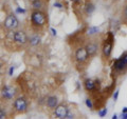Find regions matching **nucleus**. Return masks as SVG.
I'll return each mask as SVG.
<instances>
[{
	"label": "nucleus",
	"instance_id": "1",
	"mask_svg": "<svg viewBox=\"0 0 127 119\" xmlns=\"http://www.w3.org/2000/svg\"><path fill=\"white\" fill-rule=\"evenodd\" d=\"M6 41L9 43H13L18 46H25L27 43H29V37L25 31H10L6 34Z\"/></svg>",
	"mask_w": 127,
	"mask_h": 119
},
{
	"label": "nucleus",
	"instance_id": "2",
	"mask_svg": "<svg viewBox=\"0 0 127 119\" xmlns=\"http://www.w3.org/2000/svg\"><path fill=\"white\" fill-rule=\"evenodd\" d=\"M47 15L40 10H34L31 14V24L36 31L41 30L47 24Z\"/></svg>",
	"mask_w": 127,
	"mask_h": 119
},
{
	"label": "nucleus",
	"instance_id": "3",
	"mask_svg": "<svg viewBox=\"0 0 127 119\" xmlns=\"http://www.w3.org/2000/svg\"><path fill=\"white\" fill-rule=\"evenodd\" d=\"M113 42H114V36L112 32H109L108 34V38L105 40L104 44H103V49H102V53H103V57L105 59H108L112 52V46H113Z\"/></svg>",
	"mask_w": 127,
	"mask_h": 119
},
{
	"label": "nucleus",
	"instance_id": "4",
	"mask_svg": "<svg viewBox=\"0 0 127 119\" xmlns=\"http://www.w3.org/2000/svg\"><path fill=\"white\" fill-rule=\"evenodd\" d=\"M113 70L117 73H125L127 71V52H124L113 63Z\"/></svg>",
	"mask_w": 127,
	"mask_h": 119
},
{
	"label": "nucleus",
	"instance_id": "5",
	"mask_svg": "<svg viewBox=\"0 0 127 119\" xmlns=\"http://www.w3.org/2000/svg\"><path fill=\"white\" fill-rule=\"evenodd\" d=\"M3 25H4V27L6 30L13 31V30H16L19 26V21L14 14H10V15L6 16L5 20L3 22Z\"/></svg>",
	"mask_w": 127,
	"mask_h": 119
},
{
	"label": "nucleus",
	"instance_id": "6",
	"mask_svg": "<svg viewBox=\"0 0 127 119\" xmlns=\"http://www.w3.org/2000/svg\"><path fill=\"white\" fill-rule=\"evenodd\" d=\"M89 55L87 53V51L85 47H77L76 51H75V60L77 61V63L79 64H83V63H86L88 61Z\"/></svg>",
	"mask_w": 127,
	"mask_h": 119
},
{
	"label": "nucleus",
	"instance_id": "7",
	"mask_svg": "<svg viewBox=\"0 0 127 119\" xmlns=\"http://www.w3.org/2000/svg\"><path fill=\"white\" fill-rule=\"evenodd\" d=\"M28 108V102L25 97H18L14 101V109L17 113H25Z\"/></svg>",
	"mask_w": 127,
	"mask_h": 119
},
{
	"label": "nucleus",
	"instance_id": "8",
	"mask_svg": "<svg viewBox=\"0 0 127 119\" xmlns=\"http://www.w3.org/2000/svg\"><path fill=\"white\" fill-rule=\"evenodd\" d=\"M15 95H16V90L14 88H12V86L5 85L1 90V97L4 100H11V99H13L15 97Z\"/></svg>",
	"mask_w": 127,
	"mask_h": 119
},
{
	"label": "nucleus",
	"instance_id": "9",
	"mask_svg": "<svg viewBox=\"0 0 127 119\" xmlns=\"http://www.w3.org/2000/svg\"><path fill=\"white\" fill-rule=\"evenodd\" d=\"M100 80H92V79H86L84 81V86L87 92H92L96 91L100 88Z\"/></svg>",
	"mask_w": 127,
	"mask_h": 119
},
{
	"label": "nucleus",
	"instance_id": "10",
	"mask_svg": "<svg viewBox=\"0 0 127 119\" xmlns=\"http://www.w3.org/2000/svg\"><path fill=\"white\" fill-rule=\"evenodd\" d=\"M85 49L87 51V53H88L89 57H94L98 51V44L94 40H90L89 42H87Z\"/></svg>",
	"mask_w": 127,
	"mask_h": 119
},
{
	"label": "nucleus",
	"instance_id": "11",
	"mask_svg": "<svg viewBox=\"0 0 127 119\" xmlns=\"http://www.w3.org/2000/svg\"><path fill=\"white\" fill-rule=\"evenodd\" d=\"M69 113V109L67 105H57L56 108L54 109V116L56 118H66V116Z\"/></svg>",
	"mask_w": 127,
	"mask_h": 119
},
{
	"label": "nucleus",
	"instance_id": "12",
	"mask_svg": "<svg viewBox=\"0 0 127 119\" xmlns=\"http://www.w3.org/2000/svg\"><path fill=\"white\" fill-rule=\"evenodd\" d=\"M46 104L49 109H55L58 105V99L56 96H49L46 100Z\"/></svg>",
	"mask_w": 127,
	"mask_h": 119
},
{
	"label": "nucleus",
	"instance_id": "13",
	"mask_svg": "<svg viewBox=\"0 0 127 119\" xmlns=\"http://www.w3.org/2000/svg\"><path fill=\"white\" fill-rule=\"evenodd\" d=\"M40 41H41V37H40V35H38V34H33L29 38V44L32 46L38 45L39 43H40Z\"/></svg>",
	"mask_w": 127,
	"mask_h": 119
},
{
	"label": "nucleus",
	"instance_id": "14",
	"mask_svg": "<svg viewBox=\"0 0 127 119\" xmlns=\"http://www.w3.org/2000/svg\"><path fill=\"white\" fill-rule=\"evenodd\" d=\"M95 10V5L93 4L92 2H87L85 5V12L87 15H91Z\"/></svg>",
	"mask_w": 127,
	"mask_h": 119
},
{
	"label": "nucleus",
	"instance_id": "15",
	"mask_svg": "<svg viewBox=\"0 0 127 119\" xmlns=\"http://www.w3.org/2000/svg\"><path fill=\"white\" fill-rule=\"evenodd\" d=\"M31 5L34 10H40L42 7V1L41 0H31Z\"/></svg>",
	"mask_w": 127,
	"mask_h": 119
},
{
	"label": "nucleus",
	"instance_id": "16",
	"mask_svg": "<svg viewBox=\"0 0 127 119\" xmlns=\"http://www.w3.org/2000/svg\"><path fill=\"white\" fill-rule=\"evenodd\" d=\"M122 21L127 24V1L125 2L124 6H123V11H122Z\"/></svg>",
	"mask_w": 127,
	"mask_h": 119
},
{
	"label": "nucleus",
	"instance_id": "17",
	"mask_svg": "<svg viewBox=\"0 0 127 119\" xmlns=\"http://www.w3.org/2000/svg\"><path fill=\"white\" fill-rule=\"evenodd\" d=\"M97 33H98V27H96V26H91L88 30V35H94Z\"/></svg>",
	"mask_w": 127,
	"mask_h": 119
},
{
	"label": "nucleus",
	"instance_id": "18",
	"mask_svg": "<svg viewBox=\"0 0 127 119\" xmlns=\"http://www.w3.org/2000/svg\"><path fill=\"white\" fill-rule=\"evenodd\" d=\"M107 113H108V110H107L106 108H104L103 110L98 111V116H100V117H105L107 115Z\"/></svg>",
	"mask_w": 127,
	"mask_h": 119
},
{
	"label": "nucleus",
	"instance_id": "19",
	"mask_svg": "<svg viewBox=\"0 0 127 119\" xmlns=\"http://www.w3.org/2000/svg\"><path fill=\"white\" fill-rule=\"evenodd\" d=\"M85 103H86V105L88 106L89 109H93V103H92V100H91L90 98H87V99H86Z\"/></svg>",
	"mask_w": 127,
	"mask_h": 119
},
{
	"label": "nucleus",
	"instance_id": "20",
	"mask_svg": "<svg viewBox=\"0 0 127 119\" xmlns=\"http://www.w3.org/2000/svg\"><path fill=\"white\" fill-rule=\"evenodd\" d=\"M54 7H57V9H63V3H61V2H58V1H55L54 2Z\"/></svg>",
	"mask_w": 127,
	"mask_h": 119
},
{
	"label": "nucleus",
	"instance_id": "21",
	"mask_svg": "<svg viewBox=\"0 0 127 119\" xmlns=\"http://www.w3.org/2000/svg\"><path fill=\"white\" fill-rule=\"evenodd\" d=\"M16 13H19V14H25L26 13V10L25 9H20V7H16Z\"/></svg>",
	"mask_w": 127,
	"mask_h": 119
},
{
	"label": "nucleus",
	"instance_id": "22",
	"mask_svg": "<svg viewBox=\"0 0 127 119\" xmlns=\"http://www.w3.org/2000/svg\"><path fill=\"white\" fill-rule=\"evenodd\" d=\"M6 117V114L4 111H2V110H0V119H4Z\"/></svg>",
	"mask_w": 127,
	"mask_h": 119
},
{
	"label": "nucleus",
	"instance_id": "23",
	"mask_svg": "<svg viewBox=\"0 0 127 119\" xmlns=\"http://www.w3.org/2000/svg\"><path fill=\"white\" fill-rule=\"evenodd\" d=\"M119 93H120V91H119V90H117L116 92H114V94H113V100H114V101H116V100H118Z\"/></svg>",
	"mask_w": 127,
	"mask_h": 119
},
{
	"label": "nucleus",
	"instance_id": "24",
	"mask_svg": "<svg viewBox=\"0 0 127 119\" xmlns=\"http://www.w3.org/2000/svg\"><path fill=\"white\" fill-rule=\"evenodd\" d=\"M14 71H15V66H11L10 67V71H9V75H10V76H13Z\"/></svg>",
	"mask_w": 127,
	"mask_h": 119
},
{
	"label": "nucleus",
	"instance_id": "25",
	"mask_svg": "<svg viewBox=\"0 0 127 119\" xmlns=\"http://www.w3.org/2000/svg\"><path fill=\"white\" fill-rule=\"evenodd\" d=\"M121 118H123V119H127V112H126V113H122Z\"/></svg>",
	"mask_w": 127,
	"mask_h": 119
},
{
	"label": "nucleus",
	"instance_id": "26",
	"mask_svg": "<svg viewBox=\"0 0 127 119\" xmlns=\"http://www.w3.org/2000/svg\"><path fill=\"white\" fill-rule=\"evenodd\" d=\"M51 32H52V35H53V36H56V34H57L56 30H54V29H51Z\"/></svg>",
	"mask_w": 127,
	"mask_h": 119
},
{
	"label": "nucleus",
	"instance_id": "27",
	"mask_svg": "<svg viewBox=\"0 0 127 119\" xmlns=\"http://www.w3.org/2000/svg\"><path fill=\"white\" fill-rule=\"evenodd\" d=\"M71 2H73V3H79L81 2V0H70Z\"/></svg>",
	"mask_w": 127,
	"mask_h": 119
},
{
	"label": "nucleus",
	"instance_id": "28",
	"mask_svg": "<svg viewBox=\"0 0 127 119\" xmlns=\"http://www.w3.org/2000/svg\"><path fill=\"white\" fill-rule=\"evenodd\" d=\"M127 112V108L125 106V108H123V110H122V113H126Z\"/></svg>",
	"mask_w": 127,
	"mask_h": 119
},
{
	"label": "nucleus",
	"instance_id": "29",
	"mask_svg": "<svg viewBox=\"0 0 127 119\" xmlns=\"http://www.w3.org/2000/svg\"><path fill=\"white\" fill-rule=\"evenodd\" d=\"M117 118H118L117 115H113V116H112V119H117Z\"/></svg>",
	"mask_w": 127,
	"mask_h": 119
},
{
	"label": "nucleus",
	"instance_id": "30",
	"mask_svg": "<svg viewBox=\"0 0 127 119\" xmlns=\"http://www.w3.org/2000/svg\"><path fill=\"white\" fill-rule=\"evenodd\" d=\"M1 67H2V63L0 62V69H1Z\"/></svg>",
	"mask_w": 127,
	"mask_h": 119
}]
</instances>
